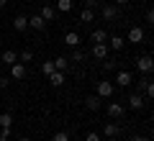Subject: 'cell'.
Wrapping results in <instances>:
<instances>
[{"instance_id": "4fadbf2b", "label": "cell", "mask_w": 154, "mask_h": 141, "mask_svg": "<svg viewBox=\"0 0 154 141\" xmlns=\"http://www.w3.org/2000/svg\"><path fill=\"white\" fill-rule=\"evenodd\" d=\"M0 59H3V64H8V67H11V64H16V62H18V54H16L13 49H5Z\"/></svg>"}, {"instance_id": "ba28073f", "label": "cell", "mask_w": 154, "mask_h": 141, "mask_svg": "<svg viewBox=\"0 0 154 141\" xmlns=\"http://www.w3.org/2000/svg\"><path fill=\"white\" fill-rule=\"evenodd\" d=\"M108 115L110 118H123V115H126V108H123L121 103H110L108 105Z\"/></svg>"}, {"instance_id": "3957f363", "label": "cell", "mask_w": 154, "mask_h": 141, "mask_svg": "<svg viewBox=\"0 0 154 141\" xmlns=\"http://www.w3.org/2000/svg\"><path fill=\"white\" fill-rule=\"evenodd\" d=\"M113 82H108V80H100L98 82V98H110L113 95Z\"/></svg>"}, {"instance_id": "9a60e30c", "label": "cell", "mask_w": 154, "mask_h": 141, "mask_svg": "<svg viewBox=\"0 0 154 141\" xmlns=\"http://www.w3.org/2000/svg\"><path fill=\"white\" fill-rule=\"evenodd\" d=\"M85 108L93 110V113H95V110H100V98H98V95H90V98H85Z\"/></svg>"}, {"instance_id": "8992f818", "label": "cell", "mask_w": 154, "mask_h": 141, "mask_svg": "<svg viewBox=\"0 0 154 141\" xmlns=\"http://www.w3.org/2000/svg\"><path fill=\"white\" fill-rule=\"evenodd\" d=\"M23 77H26V64H21V62L11 64V80H23Z\"/></svg>"}, {"instance_id": "83f0119b", "label": "cell", "mask_w": 154, "mask_h": 141, "mask_svg": "<svg viewBox=\"0 0 154 141\" xmlns=\"http://www.w3.org/2000/svg\"><path fill=\"white\" fill-rule=\"evenodd\" d=\"M41 72H44V75H51V72H54V62H44V64H41Z\"/></svg>"}, {"instance_id": "7c38bea8", "label": "cell", "mask_w": 154, "mask_h": 141, "mask_svg": "<svg viewBox=\"0 0 154 141\" xmlns=\"http://www.w3.org/2000/svg\"><path fill=\"white\" fill-rule=\"evenodd\" d=\"M116 82H118V87H128L134 82V77H131V72L121 69V72H118V77H116Z\"/></svg>"}, {"instance_id": "5bb4252c", "label": "cell", "mask_w": 154, "mask_h": 141, "mask_svg": "<svg viewBox=\"0 0 154 141\" xmlns=\"http://www.w3.org/2000/svg\"><path fill=\"white\" fill-rule=\"evenodd\" d=\"M90 41H93V44H105V41H108V33H105L103 28H98V31L90 33Z\"/></svg>"}, {"instance_id": "8d00e7d4", "label": "cell", "mask_w": 154, "mask_h": 141, "mask_svg": "<svg viewBox=\"0 0 154 141\" xmlns=\"http://www.w3.org/2000/svg\"><path fill=\"white\" fill-rule=\"evenodd\" d=\"M5 3H8V0H0V8H3V5H5Z\"/></svg>"}, {"instance_id": "8fae6325", "label": "cell", "mask_w": 154, "mask_h": 141, "mask_svg": "<svg viewBox=\"0 0 154 141\" xmlns=\"http://www.w3.org/2000/svg\"><path fill=\"white\" fill-rule=\"evenodd\" d=\"M123 46H126V38H123V36H108V49L121 51Z\"/></svg>"}, {"instance_id": "277c9868", "label": "cell", "mask_w": 154, "mask_h": 141, "mask_svg": "<svg viewBox=\"0 0 154 141\" xmlns=\"http://www.w3.org/2000/svg\"><path fill=\"white\" fill-rule=\"evenodd\" d=\"M90 54L95 57V59H108V44H93V51H90Z\"/></svg>"}, {"instance_id": "2e32d148", "label": "cell", "mask_w": 154, "mask_h": 141, "mask_svg": "<svg viewBox=\"0 0 154 141\" xmlns=\"http://www.w3.org/2000/svg\"><path fill=\"white\" fill-rule=\"evenodd\" d=\"M38 16L44 18V21H54V18H57V11H54V5H44Z\"/></svg>"}, {"instance_id": "7a4b0ae2", "label": "cell", "mask_w": 154, "mask_h": 141, "mask_svg": "<svg viewBox=\"0 0 154 141\" xmlns=\"http://www.w3.org/2000/svg\"><path fill=\"white\" fill-rule=\"evenodd\" d=\"M126 41H131V44H144V28H141V26H131V28H128Z\"/></svg>"}, {"instance_id": "ac0fdd59", "label": "cell", "mask_w": 154, "mask_h": 141, "mask_svg": "<svg viewBox=\"0 0 154 141\" xmlns=\"http://www.w3.org/2000/svg\"><path fill=\"white\" fill-rule=\"evenodd\" d=\"M13 28H16L18 33L26 31V28H28V18H26V16H16V21H13Z\"/></svg>"}, {"instance_id": "d4e9b609", "label": "cell", "mask_w": 154, "mask_h": 141, "mask_svg": "<svg viewBox=\"0 0 154 141\" xmlns=\"http://www.w3.org/2000/svg\"><path fill=\"white\" fill-rule=\"evenodd\" d=\"M67 59H69V62H85V51H80V49H75V51H72L69 57H67Z\"/></svg>"}, {"instance_id": "d6a6232c", "label": "cell", "mask_w": 154, "mask_h": 141, "mask_svg": "<svg viewBox=\"0 0 154 141\" xmlns=\"http://www.w3.org/2000/svg\"><path fill=\"white\" fill-rule=\"evenodd\" d=\"M131 141H149V139H146V136H134Z\"/></svg>"}, {"instance_id": "4dcf8cb0", "label": "cell", "mask_w": 154, "mask_h": 141, "mask_svg": "<svg viewBox=\"0 0 154 141\" xmlns=\"http://www.w3.org/2000/svg\"><path fill=\"white\" fill-rule=\"evenodd\" d=\"M8 85H11V77H0V90H5Z\"/></svg>"}, {"instance_id": "4316f807", "label": "cell", "mask_w": 154, "mask_h": 141, "mask_svg": "<svg viewBox=\"0 0 154 141\" xmlns=\"http://www.w3.org/2000/svg\"><path fill=\"white\" fill-rule=\"evenodd\" d=\"M51 141H69V133H67V131H57Z\"/></svg>"}, {"instance_id": "9c48e42d", "label": "cell", "mask_w": 154, "mask_h": 141, "mask_svg": "<svg viewBox=\"0 0 154 141\" xmlns=\"http://www.w3.org/2000/svg\"><path fill=\"white\" fill-rule=\"evenodd\" d=\"M144 105H146V103H144V98L139 95V92H134V95H128V108H131V110H141Z\"/></svg>"}, {"instance_id": "d6986e66", "label": "cell", "mask_w": 154, "mask_h": 141, "mask_svg": "<svg viewBox=\"0 0 154 141\" xmlns=\"http://www.w3.org/2000/svg\"><path fill=\"white\" fill-rule=\"evenodd\" d=\"M64 44H67V46H72V49H77V46H80V36H77L75 31H69L64 36Z\"/></svg>"}, {"instance_id": "484cf974", "label": "cell", "mask_w": 154, "mask_h": 141, "mask_svg": "<svg viewBox=\"0 0 154 141\" xmlns=\"http://www.w3.org/2000/svg\"><path fill=\"white\" fill-rule=\"evenodd\" d=\"M105 136H118V131H121V128H118V126H116V123H105Z\"/></svg>"}, {"instance_id": "cb8c5ba5", "label": "cell", "mask_w": 154, "mask_h": 141, "mask_svg": "<svg viewBox=\"0 0 154 141\" xmlns=\"http://www.w3.org/2000/svg\"><path fill=\"white\" fill-rule=\"evenodd\" d=\"M33 59V51L31 49H23L21 54H18V62H21V64H26V62H31Z\"/></svg>"}, {"instance_id": "e0dca14e", "label": "cell", "mask_w": 154, "mask_h": 141, "mask_svg": "<svg viewBox=\"0 0 154 141\" xmlns=\"http://www.w3.org/2000/svg\"><path fill=\"white\" fill-rule=\"evenodd\" d=\"M49 82H51V85H54V87H59V85H64V72H59V69H54V72H51V75H49Z\"/></svg>"}, {"instance_id": "1f68e13d", "label": "cell", "mask_w": 154, "mask_h": 141, "mask_svg": "<svg viewBox=\"0 0 154 141\" xmlns=\"http://www.w3.org/2000/svg\"><path fill=\"white\" fill-rule=\"evenodd\" d=\"M85 5H88V8H95V5H98V0H85Z\"/></svg>"}, {"instance_id": "5b68a950", "label": "cell", "mask_w": 154, "mask_h": 141, "mask_svg": "<svg viewBox=\"0 0 154 141\" xmlns=\"http://www.w3.org/2000/svg\"><path fill=\"white\" fill-rule=\"evenodd\" d=\"M136 85H139V90H141L146 98H152V95H154V85H152V80H149V77H141Z\"/></svg>"}, {"instance_id": "e575fe53", "label": "cell", "mask_w": 154, "mask_h": 141, "mask_svg": "<svg viewBox=\"0 0 154 141\" xmlns=\"http://www.w3.org/2000/svg\"><path fill=\"white\" fill-rule=\"evenodd\" d=\"M108 141H118V139H116V136H108Z\"/></svg>"}, {"instance_id": "7402d4cb", "label": "cell", "mask_w": 154, "mask_h": 141, "mask_svg": "<svg viewBox=\"0 0 154 141\" xmlns=\"http://www.w3.org/2000/svg\"><path fill=\"white\" fill-rule=\"evenodd\" d=\"M54 11H59V13H69L72 11V0H57V8Z\"/></svg>"}, {"instance_id": "603a6c76", "label": "cell", "mask_w": 154, "mask_h": 141, "mask_svg": "<svg viewBox=\"0 0 154 141\" xmlns=\"http://www.w3.org/2000/svg\"><path fill=\"white\" fill-rule=\"evenodd\" d=\"M11 123H13L11 113H0V128H11Z\"/></svg>"}, {"instance_id": "836d02e7", "label": "cell", "mask_w": 154, "mask_h": 141, "mask_svg": "<svg viewBox=\"0 0 154 141\" xmlns=\"http://www.w3.org/2000/svg\"><path fill=\"white\" fill-rule=\"evenodd\" d=\"M116 3H118V5H126V3H128V0H116Z\"/></svg>"}, {"instance_id": "6da1fadb", "label": "cell", "mask_w": 154, "mask_h": 141, "mask_svg": "<svg viewBox=\"0 0 154 141\" xmlns=\"http://www.w3.org/2000/svg\"><path fill=\"white\" fill-rule=\"evenodd\" d=\"M134 64H136V69L144 72V75H152V69H154V62H152V57H149V54L136 57V59H134Z\"/></svg>"}, {"instance_id": "44dd1931", "label": "cell", "mask_w": 154, "mask_h": 141, "mask_svg": "<svg viewBox=\"0 0 154 141\" xmlns=\"http://www.w3.org/2000/svg\"><path fill=\"white\" fill-rule=\"evenodd\" d=\"M80 21H82V23H93L95 21V11H93V8H85V11L80 13Z\"/></svg>"}, {"instance_id": "f546056e", "label": "cell", "mask_w": 154, "mask_h": 141, "mask_svg": "<svg viewBox=\"0 0 154 141\" xmlns=\"http://www.w3.org/2000/svg\"><path fill=\"white\" fill-rule=\"evenodd\" d=\"M85 141H100V136H98V133H95V131H90V133H88V136H85Z\"/></svg>"}, {"instance_id": "52a82bcc", "label": "cell", "mask_w": 154, "mask_h": 141, "mask_svg": "<svg viewBox=\"0 0 154 141\" xmlns=\"http://www.w3.org/2000/svg\"><path fill=\"white\" fill-rule=\"evenodd\" d=\"M28 28H33V31H44L46 28V21L41 16H36V13H33L31 18H28Z\"/></svg>"}, {"instance_id": "f1b7e54d", "label": "cell", "mask_w": 154, "mask_h": 141, "mask_svg": "<svg viewBox=\"0 0 154 141\" xmlns=\"http://www.w3.org/2000/svg\"><path fill=\"white\" fill-rule=\"evenodd\" d=\"M103 69H105V72H113V69H116V62H110V59H103Z\"/></svg>"}, {"instance_id": "ffe728a7", "label": "cell", "mask_w": 154, "mask_h": 141, "mask_svg": "<svg viewBox=\"0 0 154 141\" xmlns=\"http://www.w3.org/2000/svg\"><path fill=\"white\" fill-rule=\"evenodd\" d=\"M51 62H54V69H59V72H67V67H69V59L67 57H57Z\"/></svg>"}, {"instance_id": "d590c367", "label": "cell", "mask_w": 154, "mask_h": 141, "mask_svg": "<svg viewBox=\"0 0 154 141\" xmlns=\"http://www.w3.org/2000/svg\"><path fill=\"white\" fill-rule=\"evenodd\" d=\"M18 141H31V139H26V136H21V139H18Z\"/></svg>"}, {"instance_id": "30bf717a", "label": "cell", "mask_w": 154, "mask_h": 141, "mask_svg": "<svg viewBox=\"0 0 154 141\" xmlns=\"http://www.w3.org/2000/svg\"><path fill=\"white\" fill-rule=\"evenodd\" d=\"M118 16H121L118 5H103V18H105V21H116Z\"/></svg>"}]
</instances>
